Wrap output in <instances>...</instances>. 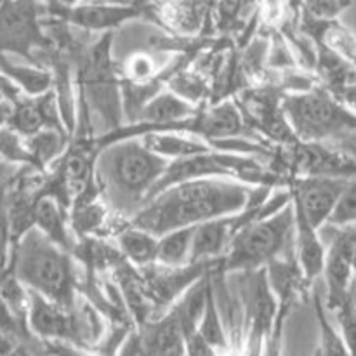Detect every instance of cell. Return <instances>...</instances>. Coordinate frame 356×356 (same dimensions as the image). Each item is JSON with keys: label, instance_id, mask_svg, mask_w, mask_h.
<instances>
[{"label": "cell", "instance_id": "obj_1", "mask_svg": "<svg viewBox=\"0 0 356 356\" xmlns=\"http://www.w3.org/2000/svg\"><path fill=\"white\" fill-rule=\"evenodd\" d=\"M256 186L232 177H198L172 184L146 202L131 225L156 236L209 219L236 214L252 200Z\"/></svg>", "mask_w": 356, "mask_h": 356}, {"label": "cell", "instance_id": "obj_2", "mask_svg": "<svg viewBox=\"0 0 356 356\" xmlns=\"http://www.w3.org/2000/svg\"><path fill=\"white\" fill-rule=\"evenodd\" d=\"M167 165L169 160L148 148L141 136H129L97 149L94 177L110 209L132 219Z\"/></svg>", "mask_w": 356, "mask_h": 356}, {"label": "cell", "instance_id": "obj_3", "mask_svg": "<svg viewBox=\"0 0 356 356\" xmlns=\"http://www.w3.org/2000/svg\"><path fill=\"white\" fill-rule=\"evenodd\" d=\"M72 256L40 229L31 228L14 245L9 264L28 289L66 308H75L76 275Z\"/></svg>", "mask_w": 356, "mask_h": 356}, {"label": "cell", "instance_id": "obj_4", "mask_svg": "<svg viewBox=\"0 0 356 356\" xmlns=\"http://www.w3.org/2000/svg\"><path fill=\"white\" fill-rule=\"evenodd\" d=\"M296 238L294 204L264 218L254 219L235 233L225 256L219 259V270L252 271L268 266L271 261L287 256L289 243Z\"/></svg>", "mask_w": 356, "mask_h": 356}, {"label": "cell", "instance_id": "obj_5", "mask_svg": "<svg viewBox=\"0 0 356 356\" xmlns=\"http://www.w3.org/2000/svg\"><path fill=\"white\" fill-rule=\"evenodd\" d=\"M282 111L296 139L302 143L339 141L356 132V115L329 90L287 94Z\"/></svg>", "mask_w": 356, "mask_h": 356}, {"label": "cell", "instance_id": "obj_6", "mask_svg": "<svg viewBox=\"0 0 356 356\" xmlns=\"http://www.w3.org/2000/svg\"><path fill=\"white\" fill-rule=\"evenodd\" d=\"M110 31L94 44L79 63V87L83 110H96L106 124L108 131L118 129L124 115L122 79L111 61Z\"/></svg>", "mask_w": 356, "mask_h": 356}, {"label": "cell", "instance_id": "obj_7", "mask_svg": "<svg viewBox=\"0 0 356 356\" xmlns=\"http://www.w3.org/2000/svg\"><path fill=\"white\" fill-rule=\"evenodd\" d=\"M38 0H0V54H16L33 63L37 49L47 51Z\"/></svg>", "mask_w": 356, "mask_h": 356}, {"label": "cell", "instance_id": "obj_8", "mask_svg": "<svg viewBox=\"0 0 356 356\" xmlns=\"http://www.w3.org/2000/svg\"><path fill=\"white\" fill-rule=\"evenodd\" d=\"M245 330L247 351L259 353L266 339L273 337L278 316V298L268 278L266 266L245 271Z\"/></svg>", "mask_w": 356, "mask_h": 356}, {"label": "cell", "instance_id": "obj_9", "mask_svg": "<svg viewBox=\"0 0 356 356\" xmlns=\"http://www.w3.org/2000/svg\"><path fill=\"white\" fill-rule=\"evenodd\" d=\"M348 181V177L329 176L298 177L291 183L292 202L313 228L322 229L329 222Z\"/></svg>", "mask_w": 356, "mask_h": 356}, {"label": "cell", "instance_id": "obj_10", "mask_svg": "<svg viewBox=\"0 0 356 356\" xmlns=\"http://www.w3.org/2000/svg\"><path fill=\"white\" fill-rule=\"evenodd\" d=\"M28 329L31 336L44 343H66L80 348L75 308H66L31 289Z\"/></svg>", "mask_w": 356, "mask_h": 356}, {"label": "cell", "instance_id": "obj_11", "mask_svg": "<svg viewBox=\"0 0 356 356\" xmlns=\"http://www.w3.org/2000/svg\"><path fill=\"white\" fill-rule=\"evenodd\" d=\"M49 9L63 23L89 31H111L145 14L141 3L124 2H79L75 6H49Z\"/></svg>", "mask_w": 356, "mask_h": 356}, {"label": "cell", "instance_id": "obj_12", "mask_svg": "<svg viewBox=\"0 0 356 356\" xmlns=\"http://www.w3.org/2000/svg\"><path fill=\"white\" fill-rule=\"evenodd\" d=\"M294 165L301 176L356 177V162L339 146L325 143H302L294 153Z\"/></svg>", "mask_w": 356, "mask_h": 356}, {"label": "cell", "instance_id": "obj_13", "mask_svg": "<svg viewBox=\"0 0 356 356\" xmlns=\"http://www.w3.org/2000/svg\"><path fill=\"white\" fill-rule=\"evenodd\" d=\"M247 225L243 212L209 219L195 226L193 247H191V263L219 261L225 256L229 242L238 229Z\"/></svg>", "mask_w": 356, "mask_h": 356}, {"label": "cell", "instance_id": "obj_14", "mask_svg": "<svg viewBox=\"0 0 356 356\" xmlns=\"http://www.w3.org/2000/svg\"><path fill=\"white\" fill-rule=\"evenodd\" d=\"M138 332L145 355H186L184 330L174 308L159 318L141 323Z\"/></svg>", "mask_w": 356, "mask_h": 356}, {"label": "cell", "instance_id": "obj_15", "mask_svg": "<svg viewBox=\"0 0 356 356\" xmlns=\"http://www.w3.org/2000/svg\"><path fill=\"white\" fill-rule=\"evenodd\" d=\"M294 204V202H292ZM296 211V257L301 266L302 275L313 284L323 275L327 259V247L320 229L313 228L301 211L294 205Z\"/></svg>", "mask_w": 356, "mask_h": 356}, {"label": "cell", "instance_id": "obj_16", "mask_svg": "<svg viewBox=\"0 0 356 356\" xmlns=\"http://www.w3.org/2000/svg\"><path fill=\"white\" fill-rule=\"evenodd\" d=\"M35 228L40 229L45 236L58 243L59 247L73 254L76 247L75 233L70 226V212L65 205L54 197L40 195L35 202Z\"/></svg>", "mask_w": 356, "mask_h": 356}, {"label": "cell", "instance_id": "obj_17", "mask_svg": "<svg viewBox=\"0 0 356 356\" xmlns=\"http://www.w3.org/2000/svg\"><path fill=\"white\" fill-rule=\"evenodd\" d=\"M141 138L148 145V148H152L159 155L165 156L167 160L198 155V153L212 149V146L205 139L197 138V136L181 134V132L153 131L141 134Z\"/></svg>", "mask_w": 356, "mask_h": 356}, {"label": "cell", "instance_id": "obj_18", "mask_svg": "<svg viewBox=\"0 0 356 356\" xmlns=\"http://www.w3.org/2000/svg\"><path fill=\"white\" fill-rule=\"evenodd\" d=\"M117 245L125 261L134 266L145 268L156 263L159 254V236L146 229L131 225L125 226L117 235Z\"/></svg>", "mask_w": 356, "mask_h": 356}, {"label": "cell", "instance_id": "obj_19", "mask_svg": "<svg viewBox=\"0 0 356 356\" xmlns=\"http://www.w3.org/2000/svg\"><path fill=\"white\" fill-rule=\"evenodd\" d=\"M70 138L72 136L68 132L54 127L40 129L35 134L28 136L26 146L33 159L35 169L44 172L52 163L58 162L70 148Z\"/></svg>", "mask_w": 356, "mask_h": 356}, {"label": "cell", "instance_id": "obj_20", "mask_svg": "<svg viewBox=\"0 0 356 356\" xmlns=\"http://www.w3.org/2000/svg\"><path fill=\"white\" fill-rule=\"evenodd\" d=\"M0 73L26 96H38L54 87V72L35 65H17L7 54H0Z\"/></svg>", "mask_w": 356, "mask_h": 356}, {"label": "cell", "instance_id": "obj_21", "mask_svg": "<svg viewBox=\"0 0 356 356\" xmlns=\"http://www.w3.org/2000/svg\"><path fill=\"white\" fill-rule=\"evenodd\" d=\"M195 226L170 229L159 236V254L156 263L163 266H184L191 263V247H193Z\"/></svg>", "mask_w": 356, "mask_h": 356}, {"label": "cell", "instance_id": "obj_22", "mask_svg": "<svg viewBox=\"0 0 356 356\" xmlns=\"http://www.w3.org/2000/svg\"><path fill=\"white\" fill-rule=\"evenodd\" d=\"M198 332L202 334L205 341L212 346L216 353L228 351V336H226L225 325H222L221 313H219L218 302H216L214 284L209 289L207 305H205L204 315H202L200 323H198Z\"/></svg>", "mask_w": 356, "mask_h": 356}, {"label": "cell", "instance_id": "obj_23", "mask_svg": "<svg viewBox=\"0 0 356 356\" xmlns=\"http://www.w3.org/2000/svg\"><path fill=\"white\" fill-rule=\"evenodd\" d=\"M313 301H315V313L320 323V343H322L320 353L323 355L350 353L346 343H344V337H341L339 334L334 330L332 323H330L329 320V308H327L325 302L322 301V294H320L318 291H315Z\"/></svg>", "mask_w": 356, "mask_h": 356}, {"label": "cell", "instance_id": "obj_24", "mask_svg": "<svg viewBox=\"0 0 356 356\" xmlns=\"http://www.w3.org/2000/svg\"><path fill=\"white\" fill-rule=\"evenodd\" d=\"M0 156L19 167H33V159L26 146V138L10 127L9 124L0 127Z\"/></svg>", "mask_w": 356, "mask_h": 356}, {"label": "cell", "instance_id": "obj_25", "mask_svg": "<svg viewBox=\"0 0 356 356\" xmlns=\"http://www.w3.org/2000/svg\"><path fill=\"white\" fill-rule=\"evenodd\" d=\"M167 89L174 90L176 94H179L184 99L191 101V103L198 104L204 97H207L209 89L207 82L202 79L200 75H195V73L186 72V70H177L167 80Z\"/></svg>", "mask_w": 356, "mask_h": 356}, {"label": "cell", "instance_id": "obj_26", "mask_svg": "<svg viewBox=\"0 0 356 356\" xmlns=\"http://www.w3.org/2000/svg\"><path fill=\"white\" fill-rule=\"evenodd\" d=\"M160 73L156 68V63L152 54L148 52H134L131 58L125 61L124 72H122V79L131 80V82H149V80L156 79Z\"/></svg>", "mask_w": 356, "mask_h": 356}, {"label": "cell", "instance_id": "obj_27", "mask_svg": "<svg viewBox=\"0 0 356 356\" xmlns=\"http://www.w3.org/2000/svg\"><path fill=\"white\" fill-rule=\"evenodd\" d=\"M327 225H356V177H351Z\"/></svg>", "mask_w": 356, "mask_h": 356}, {"label": "cell", "instance_id": "obj_28", "mask_svg": "<svg viewBox=\"0 0 356 356\" xmlns=\"http://www.w3.org/2000/svg\"><path fill=\"white\" fill-rule=\"evenodd\" d=\"M6 186L0 188V270L10 263V254H13V229H10L9 209H7Z\"/></svg>", "mask_w": 356, "mask_h": 356}, {"label": "cell", "instance_id": "obj_29", "mask_svg": "<svg viewBox=\"0 0 356 356\" xmlns=\"http://www.w3.org/2000/svg\"><path fill=\"white\" fill-rule=\"evenodd\" d=\"M0 336H7L10 339L23 341V339H31V334L21 327V323L17 322L16 316L10 312L9 305L3 299L2 292H0Z\"/></svg>", "mask_w": 356, "mask_h": 356}, {"label": "cell", "instance_id": "obj_30", "mask_svg": "<svg viewBox=\"0 0 356 356\" xmlns=\"http://www.w3.org/2000/svg\"><path fill=\"white\" fill-rule=\"evenodd\" d=\"M341 10V0H302L306 17L318 21H334Z\"/></svg>", "mask_w": 356, "mask_h": 356}, {"label": "cell", "instance_id": "obj_31", "mask_svg": "<svg viewBox=\"0 0 356 356\" xmlns=\"http://www.w3.org/2000/svg\"><path fill=\"white\" fill-rule=\"evenodd\" d=\"M291 6V0H259V16L263 23L277 26L284 21L287 7Z\"/></svg>", "mask_w": 356, "mask_h": 356}, {"label": "cell", "instance_id": "obj_32", "mask_svg": "<svg viewBox=\"0 0 356 356\" xmlns=\"http://www.w3.org/2000/svg\"><path fill=\"white\" fill-rule=\"evenodd\" d=\"M332 94L341 101V103L346 104V106L356 115V83H353V82L348 83V86L334 90Z\"/></svg>", "mask_w": 356, "mask_h": 356}, {"label": "cell", "instance_id": "obj_33", "mask_svg": "<svg viewBox=\"0 0 356 356\" xmlns=\"http://www.w3.org/2000/svg\"><path fill=\"white\" fill-rule=\"evenodd\" d=\"M19 169V165H14V163L7 162V160H3L2 156H0V188L6 186V184L16 176Z\"/></svg>", "mask_w": 356, "mask_h": 356}, {"label": "cell", "instance_id": "obj_34", "mask_svg": "<svg viewBox=\"0 0 356 356\" xmlns=\"http://www.w3.org/2000/svg\"><path fill=\"white\" fill-rule=\"evenodd\" d=\"M19 94H23V92H21V90L17 89V87L14 86V83L10 82L6 75H2V73H0V96L14 101L17 96H19Z\"/></svg>", "mask_w": 356, "mask_h": 356}, {"label": "cell", "instance_id": "obj_35", "mask_svg": "<svg viewBox=\"0 0 356 356\" xmlns=\"http://www.w3.org/2000/svg\"><path fill=\"white\" fill-rule=\"evenodd\" d=\"M355 134H356V132H355ZM355 134H350V136H346V138L339 139V141H337V146H339L341 149H344V152H346L348 155H350L351 159H353L356 162V138H355Z\"/></svg>", "mask_w": 356, "mask_h": 356}, {"label": "cell", "instance_id": "obj_36", "mask_svg": "<svg viewBox=\"0 0 356 356\" xmlns=\"http://www.w3.org/2000/svg\"><path fill=\"white\" fill-rule=\"evenodd\" d=\"M82 0H49V6H75Z\"/></svg>", "mask_w": 356, "mask_h": 356}, {"label": "cell", "instance_id": "obj_37", "mask_svg": "<svg viewBox=\"0 0 356 356\" xmlns=\"http://www.w3.org/2000/svg\"><path fill=\"white\" fill-rule=\"evenodd\" d=\"M291 2H292V3H294V2H296V0H291Z\"/></svg>", "mask_w": 356, "mask_h": 356}]
</instances>
